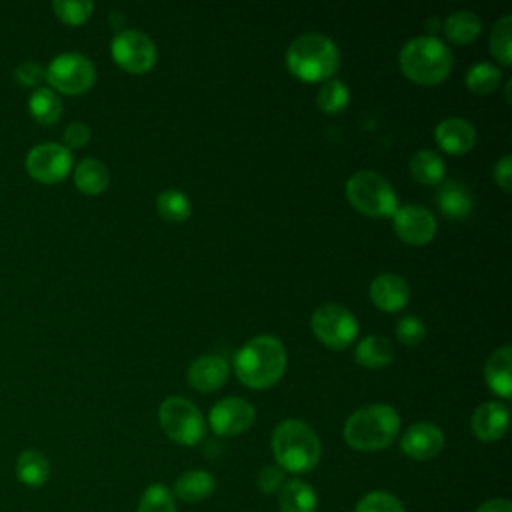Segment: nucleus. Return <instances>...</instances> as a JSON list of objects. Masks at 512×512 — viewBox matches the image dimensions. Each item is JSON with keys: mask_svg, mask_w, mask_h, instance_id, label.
I'll return each mask as SVG.
<instances>
[{"mask_svg": "<svg viewBox=\"0 0 512 512\" xmlns=\"http://www.w3.org/2000/svg\"><path fill=\"white\" fill-rule=\"evenodd\" d=\"M286 368V350L274 336L262 334L248 340L234 356V370L248 388L264 390L274 386Z\"/></svg>", "mask_w": 512, "mask_h": 512, "instance_id": "f257e3e1", "label": "nucleus"}, {"mask_svg": "<svg viewBox=\"0 0 512 512\" xmlns=\"http://www.w3.org/2000/svg\"><path fill=\"white\" fill-rule=\"evenodd\" d=\"M400 430V416L388 404H368L352 412L344 424V440L348 446L374 452L390 446Z\"/></svg>", "mask_w": 512, "mask_h": 512, "instance_id": "f03ea898", "label": "nucleus"}, {"mask_svg": "<svg viewBox=\"0 0 512 512\" xmlns=\"http://www.w3.org/2000/svg\"><path fill=\"white\" fill-rule=\"evenodd\" d=\"M270 448L278 466L294 474L310 472L316 468L322 454L316 432L302 420L280 422L272 432Z\"/></svg>", "mask_w": 512, "mask_h": 512, "instance_id": "7ed1b4c3", "label": "nucleus"}, {"mask_svg": "<svg viewBox=\"0 0 512 512\" xmlns=\"http://www.w3.org/2000/svg\"><path fill=\"white\" fill-rule=\"evenodd\" d=\"M286 66L304 82H320L338 70L340 52L328 36L308 32L288 46Z\"/></svg>", "mask_w": 512, "mask_h": 512, "instance_id": "20e7f679", "label": "nucleus"}, {"mask_svg": "<svg viewBox=\"0 0 512 512\" xmlns=\"http://www.w3.org/2000/svg\"><path fill=\"white\" fill-rule=\"evenodd\" d=\"M400 70L416 84H440L452 68L450 48L436 36H418L404 44L398 56Z\"/></svg>", "mask_w": 512, "mask_h": 512, "instance_id": "39448f33", "label": "nucleus"}, {"mask_svg": "<svg viewBox=\"0 0 512 512\" xmlns=\"http://www.w3.org/2000/svg\"><path fill=\"white\" fill-rule=\"evenodd\" d=\"M346 198L358 212L372 218L392 216L398 208L396 194L388 180L372 170L354 172L346 180Z\"/></svg>", "mask_w": 512, "mask_h": 512, "instance_id": "423d86ee", "label": "nucleus"}, {"mask_svg": "<svg viewBox=\"0 0 512 512\" xmlns=\"http://www.w3.org/2000/svg\"><path fill=\"white\" fill-rule=\"evenodd\" d=\"M158 422L176 444L194 446L204 438L206 424L200 410L182 396H170L160 404Z\"/></svg>", "mask_w": 512, "mask_h": 512, "instance_id": "0eeeda50", "label": "nucleus"}, {"mask_svg": "<svg viewBox=\"0 0 512 512\" xmlns=\"http://www.w3.org/2000/svg\"><path fill=\"white\" fill-rule=\"evenodd\" d=\"M312 332L314 336L332 350H344L352 344L358 334L356 316L342 304H322L312 314Z\"/></svg>", "mask_w": 512, "mask_h": 512, "instance_id": "6e6552de", "label": "nucleus"}, {"mask_svg": "<svg viewBox=\"0 0 512 512\" xmlns=\"http://www.w3.org/2000/svg\"><path fill=\"white\" fill-rule=\"evenodd\" d=\"M46 80L58 92L74 96V94L86 92L94 84L96 70L86 56L76 52H66L56 56L48 64Z\"/></svg>", "mask_w": 512, "mask_h": 512, "instance_id": "1a4fd4ad", "label": "nucleus"}, {"mask_svg": "<svg viewBox=\"0 0 512 512\" xmlns=\"http://www.w3.org/2000/svg\"><path fill=\"white\" fill-rule=\"evenodd\" d=\"M110 52L114 62L132 74L148 72L156 62V48L152 40L144 32L132 28L120 30L112 38Z\"/></svg>", "mask_w": 512, "mask_h": 512, "instance_id": "9d476101", "label": "nucleus"}, {"mask_svg": "<svg viewBox=\"0 0 512 512\" xmlns=\"http://www.w3.org/2000/svg\"><path fill=\"white\" fill-rule=\"evenodd\" d=\"M72 168V154L62 144L44 142L34 146L26 156L28 174L44 184L60 182Z\"/></svg>", "mask_w": 512, "mask_h": 512, "instance_id": "9b49d317", "label": "nucleus"}, {"mask_svg": "<svg viewBox=\"0 0 512 512\" xmlns=\"http://www.w3.org/2000/svg\"><path fill=\"white\" fill-rule=\"evenodd\" d=\"M256 418L254 406L238 396H228L216 402L210 410L208 422L218 436H236L246 432Z\"/></svg>", "mask_w": 512, "mask_h": 512, "instance_id": "f8f14e48", "label": "nucleus"}, {"mask_svg": "<svg viewBox=\"0 0 512 512\" xmlns=\"http://www.w3.org/2000/svg\"><path fill=\"white\" fill-rule=\"evenodd\" d=\"M392 222L398 238L412 246H424L436 234L434 214L418 204H406L396 208V212L392 214Z\"/></svg>", "mask_w": 512, "mask_h": 512, "instance_id": "ddd939ff", "label": "nucleus"}, {"mask_svg": "<svg viewBox=\"0 0 512 512\" xmlns=\"http://www.w3.org/2000/svg\"><path fill=\"white\" fill-rule=\"evenodd\" d=\"M400 448L412 460H432L444 448V434L432 422H418L402 434Z\"/></svg>", "mask_w": 512, "mask_h": 512, "instance_id": "4468645a", "label": "nucleus"}, {"mask_svg": "<svg viewBox=\"0 0 512 512\" xmlns=\"http://www.w3.org/2000/svg\"><path fill=\"white\" fill-rule=\"evenodd\" d=\"M370 300L378 310L384 312H398L408 304L410 290L402 276L384 272L378 274L370 284Z\"/></svg>", "mask_w": 512, "mask_h": 512, "instance_id": "2eb2a0df", "label": "nucleus"}, {"mask_svg": "<svg viewBox=\"0 0 512 512\" xmlns=\"http://www.w3.org/2000/svg\"><path fill=\"white\" fill-rule=\"evenodd\" d=\"M508 408L502 402H484L472 414V432L482 442H494L508 428Z\"/></svg>", "mask_w": 512, "mask_h": 512, "instance_id": "dca6fc26", "label": "nucleus"}, {"mask_svg": "<svg viewBox=\"0 0 512 512\" xmlns=\"http://www.w3.org/2000/svg\"><path fill=\"white\" fill-rule=\"evenodd\" d=\"M434 138L444 152L464 154L474 146L476 130L464 118H446L436 126Z\"/></svg>", "mask_w": 512, "mask_h": 512, "instance_id": "f3484780", "label": "nucleus"}, {"mask_svg": "<svg viewBox=\"0 0 512 512\" xmlns=\"http://www.w3.org/2000/svg\"><path fill=\"white\" fill-rule=\"evenodd\" d=\"M228 378V364L220 356H200L188 368V384L198 392H214Z\"/></svg>", "mask_w": 512, "mask_h": 512, "instance_id": "a211bd4d", "label": "nucleus"}, {"mask_svg": "<svg viewBox=\"0 0 512 512\" xmlns=\"http://www.w3.org/2000/svg\"><path fill=\"white\" fill-rule=\"evenodd\" d=\"M436 202L440 212L452 220L466 218L474 206L470 188L458 180H442L436 194Z\"/></svg>", "mask_w": 512, "mask_h": 512, "instance_id": "6ab92c4d", "label": "nucleus"}, {"mask_svg": "<svg viewBox=\"0 0 512 512\" xmlns=\"http://www.w3.org/2000/svg\"><path fill=\"white\" fill-rule=\"evenodd\" d=\"M512 348L510 346H502V348H496L490 358L486 360V366H484V376H486V382L490 386V390L494 394H498L500 398H510V392H512Z\"/></svg>", "mask_w": 512, "mask_h": 512, "instance_id": "aec40b11", "label": "nucleus"}, {"mask_svg": "<svg viewBox=\"0 0 512 512\" xmlns=\"http://www.w3.org/2000/svg\"><path fill=\"white\" fill-rule=\"evenodd\" d=\"M318 496L314 488L300 480H286L278 490V506L282 512H314Z\"/></svg>", "mask_w": 512, "mask_h": 512, "instance_id": "412c9836", "label": "nucleus"}, {"mask_svg": "<svg viewBox=\"0 0 512 512\" xmlns=\"http://www.w3.org/2000/svg\"><path fill=\"white\" fill-rule=\"evenodd\" d=\"M214 492V478L206 470H188L176 478L172 494L182 502L196 504Z\"/></svg>", "mask_w": 512, "mask_h": 512, "instance_id": "4be33fe9", "label": "nucleus"}, {"mask_svg": "<svg viewBox=\"0 0 512 512\" xmlns=\"http://www.w3.org/2000/svg\"><path fill=\"white\" fill-rule=\"evenodd\" d=\"M108 182H110L108 168L96 158H84L74 168V184L80 192H84L88 196L102 194L106 190Z\"/></svg>", "mask_w": 512, "mask_h": 512, "instance_id": "5701e85b", "label": "nucleus"}, {"mask_svg": "<svg viewBox=\"0 0 512 512\" xmlns=\"http://www.w3.org/2000/svg\"><path fill=\"white\" fill-rule=\"evenodd\" d=\"M482 28L480 18L470 12V10H458L452 12L450 16H446V20L442 22V32L444 36L454 42V44H470L478 38Z\"/></svg>", "mask_w": 512, "mask_h": 512, "instance_id": "b1692460", "label": "nucleus"}, {"mask_svg": "<svg viewBox=\"0 0 512 512\" xmlns=\"http://www.w3.org/2000/svg\"><path fill=\"white\" fill-rule=\"evenodd\" d=\"M394 358V348L388 338L372 334L358 342L356 346V362L364 368H382L390 364Z\"/></svg>", "mask_w": 512, "mask_h": 512, "instance_id": "393cba45", "label": "nucleus"}, {"mask_svg": "<svg viewBox=\"0 0 512 512\" xmlns=\"http://www.w3.org/2000/svg\"><path fill=\"white\" fill-rule=\"evenodd\" d=\"M16 476L28 488H40L50 476V464L38 450H24L16 460Z\"/></svg>", "mask_w": 512, "mask_h": 512, "instance_id": "a878e982", "label": "nucleus"}, {"mask_svg": "<svg viewBox=\"0 0 512 512\" xmlns=\"http://www.w3.org/2000/svg\"><path fill=\"white\" fill-rule=\"evenodd\" d=\"M444 172L446 168L442 158L432 150H418L410 158V174L420 184H426V186L440 184L444 180Z\"/></svg>", "mask_w": 512, "mask_h": 512, "instance_id": "bb28decb", "label": "nucleus"}, {"mask_svg": "<svg viewBox=\"0 0 512 512\" xmlns=\"http://www.w3.org/2000/svg\"><path fill=\"white\" fill-rule=\"evenodd\" d=\"M28 110L40 124H56L62 116V102L50 88H36L28 98Z\"/></svg>", "mask_w": 512, "mask_h": 512, "instance_id": "cd10ccee", "label": "nucleus"}, {"mask_svg": "<svg viewBox=\"0 0 512 512\" xmlns=\"http://www.w3.org/2000/svg\"><path fill=\"white\" fill-rule=\"evenodd\" d=\"M502 80V72L490 62H474L466 72V86L470 92L484 96L498 88Z\"/></svg>", "mask_w": 512, "mask_h": 512, "instance_id": "c85d7f7f", "label": "nucleus"}, {"mask_svg": "<svg viewBox=\"0 0 512 512\" xmlns=\"http://www.w3.org/2000/svg\"><path fill=\"white\" fill-rule=\"evenodd\" d=\"M156 210L168 222H184L190 216V200L180 190H164L156 196Z\"/></svg>", "mask_w": 512, "mask_h": 512, "instance_id": "c756f323", "label": "nucleus"}, {"mask_svg": "<svg viewBox=\"0 0 512 512\" xmlns=\"http://www.w3.org/2000/svg\"><path fill=\"white\" fill-rule=\"evenodd\" d=\"M350 92L348 86L340 80H326L318 94H316V106L326 114H336L348 106Z\"/></svg>", "mask_w": 512, "mask_h": 512, "instance_id": "7c9ffc66", "label": "nucleus"}, {"mask_svg": "<svg viewBox=\"0 0 512 512\" xmlns=\"http://www.w3.org/2000/svg\"><path fill=\"white\" fill-rule=\"evenodd\" d=\"M510 32H512V16L510 14H504L500 20H496V24L492 26V32H490V52L502 66H510V62H512Z\"/></svg>", "mask_w": 512, "mask_h": 512, "instance_id": "2f4dec72", "label": "nucleus"}, {"mask_svg": "<svg viewBox=\"0 0 512 512\" xmlns=\"http://www.w3.org/2000/svg\"><path fill=\"white\" fill-rule=\"evenodd\" d=\"M136 512H176L172 490L164 484H150L142 492Z\"/></svg>", "mask_w": 512, "mask_h": 512, "instance_id": "473e14b6", "label": "nucleus"}, {"mask_svg": "<svg viewBox=\"0 0 512 512\" xmlns=\"http://www.w3.org/2000/svg\"><path fill=\"white\" fill-rule=\"evenodd\" d=\"M92 8H94V4L88 0H56L52 4L54 14L70 26H78V24L86 22L88 16L92 14Z\"/></svg>", "mask_w": 512, "mask_h": 512, "instance_id": "72a5a7b5", "label": "nucleus"}, {"mask_svg": "<svg viewBox=\"0 0 512 512\" xmlns=\"http://www.w3.org/2000/svg\"><path fill=\"white\" fill-rule=\"evenodd\" d=\"M354 512H406V510L396 496L382 490H374L358 500Z\"/></svg>", "mask_w": 512, "mask_h": 512, "instance_id": "f704fd0d", "label": "nucleus"}, {"mask_svg": "<svg viewBox=\"0 0 512 512\" xmlns=\"http://www.w3.org/2000/svg\"><path fill=\"white\" fill-rule=\"evenodd\" d=\"M396 338L408 346L420 344L426 336V326L418 316H404L396 322Z\"/></svg>", "mask_w": 512, "mask_h": 512, "instance_id": "c9c22d12", "label": "nucleus"}, {"mask_svg": "<svg viewBox=\"0 0 512 512\" xmlns=\"http://www.w3.org/2000/svg\"><path fill=\"white\" fill-rule=\"evenodd\" d=\"M14 78L20 86H38L46 78V70L38 62H22L14 70Z\"/></svg>", "mask_w": 512, "mask_h": 512, "instance_id": "e433bc0d", "label": "nucleus"}, {"mask_svg": "<svg viewBox=\"0 0 512 512\" xmlns=\"http://www.w3.org/2000/svg\"><path fill=\"white\" fill-rule=\"evenodd\" d=\"M256 484H258V488H260L264 494L278 492L280 486L284 484V470H282L280 466H264V468L258 472Z\"/></svg>", "mask_w": 512, "mask_h": 512, "instance_id": "4c0bfd02", "label": "nucleus"}, {"mask_svg": "<svg viewBox=\"0 0 512 512\" xmlns=\"http://www.w3.org/2000/svg\"><path fill=\"white\" fill-rule=\"evenodd\" d=\"M90 140V128L84 122H72L64 130V148H82Z\"/></svg>", "mask_w": 512, "mask_h": 512, "instance_id": "58836bf2", "label": "nucleus"}, {"mask_svg": "<svg viewBox=\"0 0 512 512\" xmlns=\"http://www.w3.org/2000/svg\"><path fill=\"white\" fill-rule=\"evenodd\" d=\"M494 180L496 184L504 190V192H510L512 190V156L506 154L502 156L496 166H494Z\"/></svg>", "mask_w": 512, "mask_h": 512, "instance_id": "ea45409f", "label": "nucleus"}, {"mask_svg": "<svg viewBox=\"0 0 512 512\" xmlns=\"http://www.w3.org/2000/svg\"><path fill=\"white\" fill-rule=\"evenodd\" d=\"M476 512H512V504L506 498H492L482 502Z\"/></svg>", "mask_w": 512, "mask_h": 512, "instance_id": "a19ab883", "label": "nucleus"}, {"mask_svg": "<svg viewBox=\"0 0 512 512\" xmlns=\"http://www.w3.org/2000/svg\"><path fill=\"white\" fill-rule=\"evenodd\" d=\"M122 14L120 12H110V26H114L120 32V24H122Z\"/></svg>", "mask_w": 512, "mask_h": 512, "instance_id": "79ce46f5", "label": "nucleus"}]
</instances>
